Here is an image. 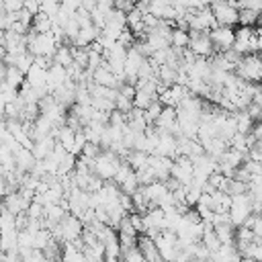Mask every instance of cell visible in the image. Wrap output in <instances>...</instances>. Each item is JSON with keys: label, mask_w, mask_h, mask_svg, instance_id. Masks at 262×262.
I'll list each match as a JSON object with an SVG mask.
<instances>
[{"label": "cell", "mask_w": 262, "mask_h": 262, "mask_svg": "<svg viewBox=\"0 0 262 262\" xmlns=\"http://www.w3.org/2000/svg\"><path fill=\"white\" fill-rule=\"evenodd\" d=\"M211 10H213V16H215V23H217V25H223V27H233V25H237L239 10L235 8L233 2H227V0H213V2H211Z\"/></svg>", "instance_id": "6"}, {"label": "cell", "mask_w": 262, "mask_h": 262, "mask_svg": "<svg viewBox=\"0 0 262 262\" xmlns=\"http://www.w3.org/2000/svg\"><path fill=\"white\" fill-rule=\"evenodd\" d=\"M256 139H262V121H258V123H254V127H252V131H250Z\"/></svg>", "instance_id": "30"}, {"label": "cell", "mask_w": 262, "mask_h": 262, "mask_svg": "<svg viewBox=\"0 0 262 262\" xmlns=\"http://www.w3.org/2000/svg\"><path fill=\"white\" fill-rule=\"evenodd\" d=\"M100 151H102V149H100V145H98V143L86 141V143H84V147H82V154H80V156H84V158H92V160H94Z\"/></svg>", "instance_id": "27"}, {"label": "cell", "mask_w": 262, "mask_h": 262, "mask_svg": "<svg viewBox=\"0 0 262 262\" xmlns=\"http://www.w3.org/2000/svg\"><path fill=\"white\" fill-rule=\"evenodd\" d=\"M162 108H164V104L156 98L154 102H149V106L143 111V115H145V121H147V125H154L156 123V119H158V115L162 113Z\"/></svg>", "instance_id": "25"}, {"label": "cell", "mask_w": 262, "mask_h": 262, "mask_svg": "<svg viewBox=\"0 0 262 262\" xmlns=\"http://www.w3.org/2000/svg\"><path fill=\"white\" fill-rule=\"evenodd\" d=\"M254 239H256V235H254V231H252L250 227L239 225V227L235 229V244H250V242H254Z\"/></svg>", "instance_id": "26"}, {"label": "cell", "mask_w": 262, "mask_h": 262, "mask_svg": "<svg viewBox=\"0 0 262 262\" xmlns=\"http://www.w3.org/2000/svg\"><path fill=\"white\" fill-rule=\"evenodd\" d=\"M209 37H211L215 49H219V51L231 49V47H233V41H235L233 27H223V25H215V27L209 31Z\"/></svg>", "instance_id": "8"}, {"label": "cell", "mask_w": 262, "mask_h": 262, "mask_svg": "<svg viewBox=\"0 0 262 262\" xmlns=\"http://www.w3.org/2000/svg\"><path fill=\"white\" fill-rule=\"evenodd\" d=\"M201 145H203L205 154H207V156H211V158H215V160H219V158H221V154L227 149V143H225L223 139H219V137L205 139V141H201Z\"/></svg>", "instance_id": "16"}, {"label": "cell", "mask_w": 262, "mask_h": 262, "mask_svg": "<svg viewBox=\"0 0 262 262\" xmlns=\"http://www.w3.org/2000/svg\"><path fill=\"white\" fill-rule=\"evenodd\" d=\"M229 221L239 227L244 225V221L248 219V215H252V199L248 192H242V194H233L231 196V207H229Z\"/></svg>", "instance_id": "5"}, {"label": "cell", "mask_w": 262, "mask_h": 262, "mask_svg": "<svg viewBox=\"0 0 262 262\" xmlns=\"http://www.w3.org/2000/svg\"><path fill=\"white\" fill-rule=\"evenodd\" d=\"M61 262H86L84 260V252L74 242H66V248H63V254H61Z\"/></svg>", "instance_id": "20"}, {"label": "cell", "mask_w": 262, "mask_h": 262, "mask_svg": "<svg viewBox=\"0 0 262 262\" xmlns=\"http://www.w3.org/2000/svg\"><path fill=\"white\" fill-rule=\"evenodd\" d=\"M82 229H84V223L80 221V217L66 213V217L59 223L53 225L51 233H53L55 239H61L66 244V242H76L82 235Z\"/></svg>", "instance_id": "3"}, {"label": "cell", "mask_w": 262, "mask_h": 262, "mask_svg": "<svg viewBox=\"0 0 262 262\" xmlns=\"http://www.w3.org/2000/svg\"><path fill=\"white\" fill-rule=\"evenodd\" d=\"M137 250L141 252V256H143L145 262H164L160 258V252L156 248V242L149 235H139L137 237Z\"/></svg>", "instance_id": "11"}, {"label": "cell", "mask_w": 262, "mask_h": 262, "mask_svg": "<svg viewBox=\"0 0 262 262\" xmlns=\"http://www.w3.org/2000/svg\"><path fill=\"white\" fill-rule=\"evenodd\" d=\"M188 41H190V35H188V31H184V29H172V33H170V47H174V49H186L188 47Z\"/></svg>", "instance_id": "19"}, {"label": "cell", "mask_w": 262, "mask_h": 262, "mask_svg": "<svg viewBox=\"0 0 262 262\" xmlns=\"http://www.w3.org/2000/svg\"><path fill=\"white\" fill-rule=\"evenodd\" d=\"M219 242L221 244H233L235 242V225L229 221V223H221V225H215L213 227Z\"/></svg>", "instance_id": "18"}, {"label": "cell", "mask_w": 262, "mask_h": 262, "mask_svg": "<svg viewBox=\"0 0 262 262\" xmlns=\"http://www.w3.org/2000/svg\"><path fill=\"white\" fill-rule=\"evenodd\" d=\"M2 41H4V31L0 29V43H2Z\"/></svg>", "instance_id": "31"}, {"label": "cell", "mask_w": 262, "mask_h": 262, "mask_svg": "<svg viewBox=\"0 0 262 262\" xmlns=\"http://www.w3.org/2000/svg\"><path fill=\"white\" fill-rule=\"evenodd\" d=\"M233 117H235V127H237V133L248 135V133L252 131V127H254V121L248 117V113H246V111H235V113H233Z\"/></svg>", "instance_id": "22"}, {"label": "cell", "mask_w": 262, "mask_h": 262, "mask_svg": "<svg viewBox=\"0 0 262 262\" xmlns=\"http://www.w3.org/2000/svg\"><path fill=\"white\" fill-rule=\"evenodd\" d=\"M227 2H233V0H227Z\"/></svg>", "instance_id": "32"}, {"label": "cell", "mask_w": 262, "mask_h": 262, "mask_svg": "<svg viewBox=\"0 0 262 262\" xmlns=\"http://www.w3.org/2000/svg\"><path fill=\"white\" fill-rule=\"evenodd\" d=\"M4 82H6L8 86H12V88H20L23 82H25V72H20V70L14 68V66H8V68L4 70Z\"/></svg>", "instance_id": "21"}, {"label": "cell", "mask_w": 262, "mask_h": 262, "mask_svg": "<svg viewBox=\"0 0 262 262\" xmlns=\"http://www.w3.org/2000/svg\"><path fill=\"white\" fill-rule=\"evenodd\" d=\"M260 12L252 10V8H239V16H237V25L242 27H256Z\"/></svg>", "instance_id": "23"}, {"label": "cell", "mask_w": 262, "mask_h": 262, "mask_svg": "<svg viewBox=\"0 0 262 262\" xmlns=\"http://www.w3.org/2000/svg\"><path fill=\"white\" fill-rule=\"evenodd\" d=\"M233 74L246 82H256L260 84L262 82V61H260V55L258 53H248L244 55L237 63H235V70Z\"/></svg>", "instance_id": "2"}, {"label": "cell", "mask_w": 262, "mask_h": 262, "mask_svg": "<svg viewBox=\"0 0 262 262\" xmlns=\"http://www.w3.org/2000/svg\"><path fill=\"white\" fill-rule=\"evenodd\" d=\"M51 61L57 63V66L68 68V66L74 61V57H72V45H57L55 53L51 55Z\"/></svg>", "instance_id": "17"}, {"label": "cell", "mask_w": 262, "mask_h": 262, "mask_svg": "<svg viewBox=\"0 0 262 262\" xmlns=\"http://www.w3.org/2000/svg\"><path fill=\"white\" fill-rule=\"evenodd\" d=\"M121 162H123V160H121L115 151L104 149V151H100V154L94 158V168H92V172H94L96 176H100L102 180H113L117 168L121 166Z\"/></svg>", "instance_id": "4"}, {"label": "cell", "mask_w": 262, "mask_h": 262, "mask_svg": "<svg viewBox=\"0 0 262 262\" xmlns=\"http://www.w3.org/2000/svg\"><path fill=\"white\" fill-rule=\"evenodd\" d=\"M14 164H16L18 170L31 172V170L35 168V164H37V158L33 156V151H31L29 147H23V145H20V147L14 151Z\"/></svg>", "instance_id": "15"}, {"label": "cell", "mask_w": 262, "mask_h": 262, "mask_svg": "<svg viewBox=\"0 0 262 262\" xmlns=\"http://www.w3.org/2000/svg\"><path fill=\"white\" fill-rule=\"evenodd\" d=\"M154 154L166 156V158H176V137L172 133H158V145H156Z\"/></svg>", "instance_id": "13"}, {"label": "cell", "mask_w": 262, "mask_h": 262, "mask_svg": "<svg viewBox=\"0 0 262 262\" xmlns=\"http://www.w3.org/2000/svg\"><path fill=\"white\" fill-rule=\"evenodd\" d=\"M252 102H254V104H258V106H262V84H258L256 92L252 94Z\"/></svg>", "instance_id": "29"}, {"label": "cell", "mask_w": 262, "mask_h": 262, "mask_svg": "<svg viewBox=\"0 0 262 262\" xmlns=\"http://www.w3.org/2000/svg\"><path fill=\"white\" fill-rule=\"evenodd\" d=\"M190 41H188V49L196 55V57H211L217 49L209 37V31H188Z\"/></svg>", "instance_id": "7"}, {"label": "cell", "mask_w": 262, "mask_h": 262, "mask_svg": "<svg viewBox=\"0 0 262 262\" xmlns=\"http://www.w3.org/2000/svg\"><path fill=\"white\" fill-rule=\"evenodd\" d=\"M27 35V51H31L35 57H51L57 49V41L53 33H35L33 29Z\"/></svg>", "instance_id": "1"}, {"label": "cell", "mask_w": 262, "mask_h": 262, "mask_svg": "<svg viewBox=\"0 0 262 262\" xmlns=\"http://www.w3.org/2000/svg\"><path fill=\"white\" fill-rule=\"evenodd\" d=\"M59 4H61V6H66L68 10H72V12H76V10L80 8V4H82V0H59Z\"/></svg>", "instance_id": "28"}, {"label": "cell", "mask_w": 262, "mask_h": 262, "mask_svg": "<svg viewBox=\"0 0 262 262\" xmlns=\"http://www.w3.org/2000/svg\"><path fill=\"white\" fill-rule=\"evenodd\" d=\"M231 149H235V151H239L244 158L248 156V151H250V147H248V137L244 135V133H235L231 139H229V143H227Z\"/></svg>", "instance_id": "24"}, {"label": "cell", "mask_w": 262, "mask_h": 262, "mask_svg": "<svg viewBox=\"0 0 262 262\" xmlns=\"http://www.w3.org/2000/svg\"><path fill=\"white\" fill-rule=\"evenodd\" d=\"M92 82L94 84H100V86H106V88H119L123 82L119 80V76L102 61L96 70H92Z\"/></svg>", "instance_id": "10"}, {"label": "cell", "mask_w": 262, "mask_h": 262, "mask_svg": "<svg viewBox=\"0 0 262 262\" xmlns=\"http://www.w3.org/2000/svg\"><path fill=\"white\" fill-rule=\"evenodd\" d=\"M53 98L61 104V106H68V104H72L74 100H76V84H74V80H66L61 86H57L53 92Z\"/></svg>", "instance_id": "12"}, {"label": "cell", "mask_w": 262, "mask_h": 262, "mask_svg": "<svg viewBox=\"0 0 262 262\" xmlns=\"http://www.w3.org/2000/svg\"><path fill=\"white\" fill-rule=\"evenodd\" d=\"M66 80H68V72H66V68H63V66L53 63V66H49V68H47V80H45V84H47L49 94H51L57 86H61Z\"/></svg>", "instance_id": "14"}, {"label": "cell", "mask_w": 262, "mask_h": 262, "mask_svg": "<svg viewBox=\"0 0 262 262\" xmlns=\"http://www.w3.org/2000/svg\"><path fill=\"white\" fill-rule=\"evenodd\" d=\"M170 176H172L174 180H178L180 184H190V182H192V176H194V166H192V162H190L186 156H178L176 162H172Z\"/></svg>", "instance_id": "9"}]
</instances>
